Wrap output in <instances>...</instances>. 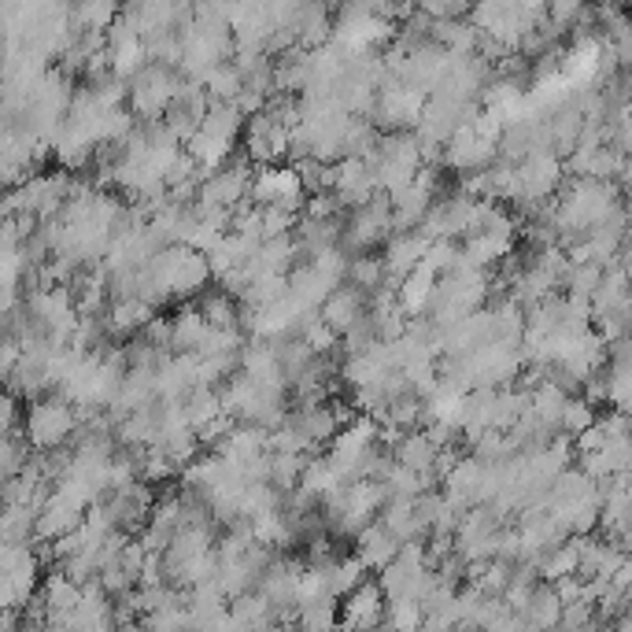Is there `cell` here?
Wrapping results in <instances>:
<instances>
[{"mask_svg": "<svg viewBox=\"0 0 632 632\" xmlns=\"http://www.w3.org/2000/svg\"><path fill=\"white\" fill-rule=\"evenodd\" d=\"M74 426H78V407L63 396H49L37 400L26 414V440L41 451H60L71 440Z\"/></svg>", "mask_w": 632, "mask_h": 632, "instance_id": "6da1fadb", "label": "cell"}, {"mask_svg": "<svg viewBox=\"0 0 632 632\" xmlns=\"http://www.w3.org/2000/svg\"><path fill=\"white\" fill-rule=\"evenodd\" d=\"M363 315H366V296H359V292L348 289V285H341L337 292H329V300L318 307V322H322L333 337H344Z\"/></svg>", "mask_w": 632, "mask_h": 632, "instance_id": "7a4b0ae2", "label": "cell"}, {"mask_svg": "<svg viewBox=\"0 0 632 632\" xmlns=\"http://www.w3.org/2000/svg\"><path fill=\"white\" fill-rule=\"evenodd\" d=\"M196 315L204 318L207 329H237L241 326V307H237V300L226 296L222 289L204 292L200 304H196Z\"/></svg>", "mask_w": 632, "mask_h": 632, "instance_id": "3957f363", "label": "cell"}, {"mask_svg": "<svg viewBox=\"0 0 632 632\" xmlns=\"http://www.w3.org/2000/svg\"><path fill=\"white\" fill-rule=\"evenodd\" d=\"M171 326V352H182V355H196L200 352V344L207 337V322L196 315V307H185L182 315L167 322Z\"/></svg>", "mask_w": 632, "mask_h": 632, "instance_id": "277c9868", "label": "cell"}, {"mask_svg": "<svg viewBox=\"0 0 632 632\" xmlns=\"http://www.w3.org/2000/svg\"><path fill=\"white\" fill-rule=\"evenodd\" d=\"M111 333L115 337H126V333H137V329H145L152 318H156V307H148L145 300H137V296H126V300H115L111 304Z\"/></svg>", "mask_w": 632, "mask_h": 632, "instance_id": "5b68a950", "label": "cell"}, {"mask_svg": "<svg viewBox=\"0 0 632 632\" xmlns=\"http://www.w3.org/2000/svg\"><path fill=\"white\" fill-rule=\"evenodd\" d=\"M592 422H596V407H592L588 400H573V396H566L562 414H559V433H573V437H581Z\"/></svg>", "mask_w": 632, "mask_h": 632, "instance_id": "8992f818", "label": "cell"}, {"mask_svg": "<svg viewBox=\"0 0 632 632\" xmlns=\"http://www.w3.org/2000/svg\"><path fill=\"white\" fill-rule=\"evenodd\" d=\"M15 426H19V396L0 392V440H12Z\"/></svg>", "mask_w": 632, "mask_h": 632, "instance_id": "52a82bcc", "label": "cell"}]
</instances>
